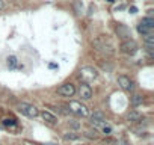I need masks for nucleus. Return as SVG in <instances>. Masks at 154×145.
<instances>
[{
  "label": "nucleus",
  "instance_id": "18",
  "mask_svg": "<svg viewBox=\"0 0 154 145\" xmlns=\"http://www.w3.org/2000/svg\"><path fill=\"white\" fill-rule=\"evenodd\" d=\"M85 136H88V137H91V139H95L97 137V133H95V130L92 131V130H88V131H85Z\"/></svg>",
  "mask_w": 154,
  "mask_h": 145
},
{
  "label": "nucleus",
  "instance_id": "7",
  "mask_svg": "<svg viewBox=\"0 0 154 145\" xmlns=\"http://www.w3.org/2000/svg\"><path fill=\"white\" fill-rule=\"evenodd\" d=\"M79 95L82 97V100H91L92 98V89L88 83H82L79 86Z\"/></svg>",
  "mask_w": 154,
  "mask_h": 145
},
{
  "label": "nucleus",
  "instance_id": "21",
  "mask_svg": "<svg viewBox=\"0 0 154 145\" xmlns=\"http://www.w3.org/2000/svg\"><path fill=\"white\" fill-rule=\"evenodd\" d=\"M3 8H5V3L2 2V0H0V9H3Z\"/></svg>",
  "mask_w": 154,
  "mask_h": 145
},
{
  "label": "nucleus",
  "instance_id": "24",
  "mask_svg": "<svg viewBox=\"0 0 154 145\" xmlns=\"http://www.w3.org/2000/svg\"><path fill=\"white\" fill-rule=\"evenodd\" d=\"M107 2H110V3H112V2H113V0H107Z\"/></svg>",
  "mask_w": 154,
  "mask_h": 145
},
{
  "label": "nucleus",
  "instance_id": "19",
  "mask_svg": "<svg viewBox=\"0 0 154 145\" xmlns=\"http://www.w3.org/2000/svg\"><path fill=\"white\" fill-rule=\"evenodd\" d=\"M5 125H11V127H14V125H15V121H14V119H5Z\"/></svg>",
  "mask_w": 154,
  "mask_h": 145
},
{
  "label": "nucleus",
  "instance_id": "4",
  "mask_svg": "<svg viewBox=\"0 0 154 145\" xmlns=\"http://www.w3.org/2000/svg\"><path fill=\"white\" fill-rule=\"evenodd\" d=\"M94 45H95L100 51H103V53H107V54H112V53H113V45H112L107 39H104V36H98V38L94 41Z\"/></svg>",
  "mask_w": 154,
  "mask_h": 145
},
{
  "label": "nucleus",
  "instance_id": "11",
  "mask_svg": "<svg viewBox=\"0 0 154 145\" xmlns=\"http://www.w3.org/2000/svg\"><path fill=\"white\" fill-rule=\"evenodd\" d=\"M127 119H128L130 122H139V121L142 119V115H140L139 112H136V110H131V112L127 113Z\"/></svg>",
  "mask_w": 154,
  "mask_h": 145
},
{
  "label": "nucleus",
  "instance_id": "2",
  "mask_svg": "<svg viewBox=\"0 0 154 145\" xmlns=\"http://www.w3.org/2000/svg\"><path fill=\"white\" fill-rule=\"evenodd\" d=\"M18 112L23 113L27 118H36L39 115V110L36 109V106L29 104V103H20L18 104Z\"/></svg>",
  "mask_w": 154,
  "mask_h": 145
},
{
  "label": "nucleus",
  "instance_id": "3",
  "mask_svg": "<svg viewBox=\"0 0 154 145\" xmlns=\"http://www.w3.org/2000/svg\"><path fill=\"white\" fill-rule=\"evenodd\" d=\"M68 107H69V110H71L72 113H75V115L89 116V109H88L85 104H82L80 101H69Z\"/></svg>",
  "mask_w": 154,
  "mask_h": 145
},
{
  "label": "nucleus",
  "instance_id": "15",
  "mask_svg": "<svg viewBox=\"0 0 154 145\" xmlns=\"http://www.w3.org/2000/svg\"><path fill=\"white\" fill-rule=\"evenodd\" d=\"M137 30H139L140 33H143V35H148V33H151L152 29H149V27H146V26H143V24H139V26H137Z\"/></svg>",
  "mask_w": 154,
  "mask_h": 145
},
{
  "label": "nucleus",
  "instance_id": "22",
  "mask_svg": "<svg viewBox=\"0 0 154 145\" xmlns=\"http://www.w3.org/2000/svg\"><path fill=\"white\" fill-rule=\"evenodd\" d=\"M44 145H56V143H51V142H47V143H44Z\"/></svg>",
  "mask_w": 154,
  "mask_h": 145
},
{
  "label": "nucleus",
  "instance_id": "5",
  "mask_svg": "<svg viewBox=\"0 0 154 145\" xmlns=\"http://www.w3.org/2000/svg\"><path fill=\"white\" fill-rule=\"evenodd\" d=\"M121 51L122 53H125V54H134L136 51H137V42L134 41V39H125L122 44H121Z\"/></svg>",
  "mask_w": 154,
  "mask_h": 145
},
{
  "label": "nucleus",
  "instance_id": "17",
  "mask_svg": "<svg viewBox=\"0 0 154 145\" xmlns=\"http://www.w3.org/2000/svg\"><path fill=\"white\" fill-rule=\"evenodd\" d=\"M101 128H103V133H104V134H110V133H112V127L107 125V124H104Z\"/></svg>",
  "mask_w": 154,
  "mask_h": 145
},
{
  "label": "nucleus",
  "instance_id": "8",
  "mask_svg": "<svg viewBox=\"0 0 154 145\" xmlns=\"http://www.w3.org/2000/svg\"><path fill=\"white\" fill-rule=\"evenodd\" d=\"M91 124L94 127H103L106 124V118L101 112H95L92 116H91Z\"/></svg>",
  "mask_w": 154,
  "mask_h": 145
},
{
  "label": "nucleus",
  "instance_id": "14",
  "mask_svg": "<svg viewBox=\"0 0 154 145\" xmlns=\"http://www.w3.org/2000/svg\"><path fill=\"white\" fill-rule=\"evenodd\" d=\"M142 101H143V97H142V95H139V94H134V95H133V98H131V103H133L134 106H139Z\"/></svg>",
  "mask_w": 154,
  "mask_h": 145
},
{
  "label": "nucleus",
  "instance_id": "20",
  "mask_svg": "<svg viewBox=\"0 0 154 145\" xmlns=\"http://www.w3.org/2000/svg\"><path fill=\"white\" fill-rule=\"evenodd\" d=\"M116 145H128V143H127L125 140H118V142H116Z\"/></svg>",
  "mask_w": 154,
  "mask_h": 145
},
{
  "label": "nucleus",
  "instance_id": "9",
  "mask_svg": "<svg viewBox=\"0 0 154 145\" xmlns=\"http://www.w3.org/2000/svg\"><path fill=\"white\" fill-rule=\"evenodd\" d=\"M118 85H119L124 91H131V89H133V82H131L127 76H119V77H118Z\"/></svg>",
  "mask_w": 154,
  "mask_h": 145
},
{
  "label": "nucleus",
  "instance_id": "13",
  "mask_svg": "<svg viewBox=\"0 0 154 145\" xmlns=\"http://www.w3.org/2000/svg\"><path fill=\"white\" fill-rule=\"evenodd\" d=\"M17 65H18L17 57H15V56H9V57H8V66H9V68H17Z\"/></svg>",
  "mask_w": 154,
  "mask_h": 145
},
{
  "label": "nucleus",
  "instance_id": "12",
  "mask_svg": "<svg viewBox=\"0 0 154 145\" xmlns=\"http://www.w3.org/2000/svg\"><path fill=\"white\" fill-rule=\"evenodd\" d=\"M140 24H143V26H146L149 29H154V18L152 17H146V18H143L140 21Z\"/></svg>",
  "mask_w": 154,
  "mask_h": 145
},
{
  "label": "nucleus",
  "instance_id": "6",
  "mask_svg": "<svg viewBox=\"0 0 154 145\" xmlns=\"http://www.w3.org/2000/svg\"><path fill=\"white\" fill-rule=\"evenodd\" d=\"M57 94L62 95V97H72L75 94V88H74L72 83H65L57 89Z\"/></svg>",
  "mask_w": 154,
  "mask_h": 145
},
{
  "label": "nucleus",
  "instance_id": "16",
  "mask_svg": "<svg viewBox=\"0 0 154 145\" xmlns=\"http://www.w3.org/2000/svg\"><path fill=\"white\" fill-rule=\"evenodd\" d=\"M63 139L65 140H74V139H79V134L77 133H68V134L63 136Z\"/></svg>",
  "mask_w": 154,
  "mask_h": 145
},
{
  "label": "nucleus",
  "instance_id": "23",
  "mask_svg": "<svg viewBox=\"0 0 154 145\" xmlns=\"http://www.w3.org/2000/svg\"><path fill=\"white\" fill-rule=\"evenodd\" d=\"M75 145H85V143H75Z\"/></svg>",
  "mask_w": 154,
  "mask_h": 145
},
{
  "label": "nucleus",
  "instance_id": "1",
  "mask_svg": "<svg viewBox=\"0 0 154 145\" xmlns=\"http://www.w3.org/2000/svg\"><path fill=\"white\" fill-rule=\"evenodd\" d=\"M97 76H98V72H97V69L92 68V66H83V68H80V71H79V77L83 80V83L92 82L94 79H97Z\"/></svg>",
  "mask_w": 154,
  "mask_h": 145
},
{
  "label": "nucleus",
  "instance_id": "10",
  "mask_svg": "<svg viewBox=\"0 0 154 145\" xmlns=\"http://www.w3.org/2000/svg\"><path fill=\"white\" fill-rule=\"evenodd\" d=\"M41 118H42L45 122H48V124H56V122H57V118H56L53 113H50L48 110H42V112H41Z\"/></svg>",
  "mask_w": 154,
  "mask_h": 145
}]
</instances>
